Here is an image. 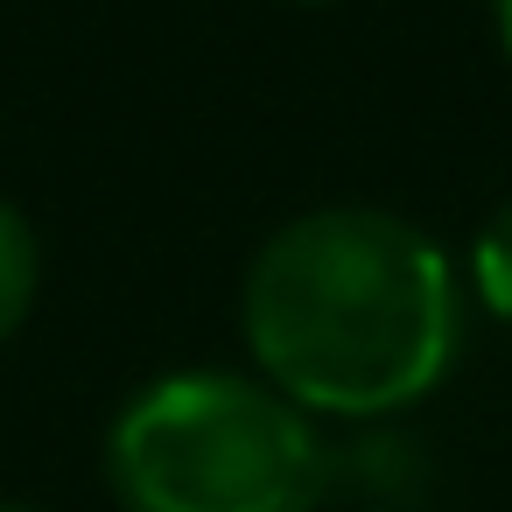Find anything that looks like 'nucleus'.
Returning a JSON list of instances; mask_svg holds the SVG:
<instances>
[{
  "instance_id": "nucleus-5",
  "label": "nucleus",
  "mask_w": 512,
  "mask_h": 512,
  "mask_svg": "<svg viewBox=\"0 0 512 512\" xmlns=\"http://www.w3.org/2000/svg\"><path fill=\"white\" fill-rule=\"evenodd\" d=\"M491 36H498V50L512 64V0H491Z\"/></svg>"
},
{
  "instance_id": "nucleus-3",
  "label": "nucleus",
  "mask_w": 512,
  "mask_h": 512,
  "mask_svg": "<svg viewBox=\"0 0 512 512\" xmlns=\"http://www.w3.org/2000/svg\"><path fill=\"white\" fill-rule=\"evenodd\" d=\"M36 288H43V246L29 232V218L0 197V344H8L29 309H36Z\"/></svg>"
},
{
  "instance_id": "nucleus-4",
  "label": "nucleus",
  "mask_w": 512,
  "mask_h": 512,
  "mask_svg": "<svg viewBox=\"0 0 512 512\" xmlns=\"http://www.w3.org/2000/svg\"><path fill=\"white\" fill-rule=\"evenodd\" d=\"M470 288H477V302H484L491 316L512 323V197L484 218V232H477V246H470Z\"/></svg>"
},
{
  "instance_id": "nucleus-1",
  "label": "nucleus",
  "mask_w": 512,
  "mask_h": 512,
  "mask_svg": "<svg viewBox=\"0 0 512 512\" xmlns=\"http://www.w3.org/2000/svg\"><path fill=\"white\" fill-rule=\"evenodd\" d=\"M246 351L302 414L372 421L428 400L463 351V274L372 204L288 218L246 267Z\"/></svg>"
},
{
  "instance_id": "nucleus-6",
  "label": "nucleus",
  "mask_w": 512,
  "mask_h": 512,
  "mask_svg": "<svg viewBox=\"0 0 512 512\" xmlns=\"http://www.w3.org/2000/svg\"><path fill=\"white\" fill-rule=\"evenodd\" d=\"M0 512H36V505H0Z\"/></svg>"
},
{
  "instance_id": "nucleus-2",
  "label": "nucleus",
  "mask_w": 512,
  "mask_h": 512,
  "mask_svg": "<svg viewBox=\"0 0 512 512\" xmlns=\"http://www.w3.org/2000/svg\"><path fill=\"white\" fill-rule=\"evenodd\" d=\"M106 477L127 512H316L330 449L267 379L169 372L120 407Z\"/></svg>"
}]
</instances>
